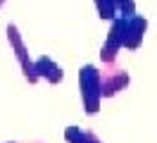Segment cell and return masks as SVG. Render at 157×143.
I'll list each match as a JSON object with an SVG mask.
<instances>
[{
  "mask_svg": "<svg viewBox=\"0 0 157 143\" xmlns=\"http://www.w3.org/2000/svg\"><path fill=\"white\" fill-rule=\"evenodd\" d=\"M36 74H38V79H45L48 84H59L62 81V67L55 62V60H50L48 55H43L36 60Z\"/></svg>",
  "mask_w": 157,
  "mask_h": 143,
  "instance_id": "cell-6",
  "label": "cell"
},
{
  "mask_svg": "<svg viewBox=\"0 0 157 143\" xmlns=\"http://www.w3.org/2000/svg\"><path fill=\"white\" fill-rule=\"evenodd\" d=\"M78 86H81V98L83 107L88 114H95L102 98V72L95 65H86L78 72Z\"/></svg>",
  "mask_w": 157,
  "mask_h": 143,
  "instance_id": "cell-1",
  "label": "cell"
},
{
  "mask_svg": "<svg viewBox=\"0 0 157 143\" xmlns=\"http://www.w3.org/2000/svg\"><path fill=\"white\" fill-rule=\"evenodd\" d=\"M64 138H67L69 143H100L93 133L88 131H81L78 126H69L67 131H64Z\"/></svg>",
  "mask_w": 157,
  "mask_h": 143,
  "instance_id": "cell-8",
  "label": "cell"
},
{
  "mask_svg": "<svg viewBox=\"0 0 157 143\" xmlns=\"http://www.w3.org/2000/svg\"><path fill=\"white\" fill-rule=\"evenodd\" d=\"M147 29V19L143 14H131L126 17V48L128 50H136L140 43H143V36H145Z\"/></svg>",
  "mask_w": 157,
  "mask_h": 143,
  "instance_id": "cell-4",
  "label": "cell"
},
{
  "mask_svg": "<svg viewBox=\"0 0 157 143\" xmlns=\"http://www.w3.org/2000/svg\"><path fill=\"white\" fill-rule=\"evenodd\" d=\"M119 17H131L136 14V0H117Z\"/></svg>",
  "mask_w": 157,
  "mask_h": 143,
  "instance_id": "cell-9",
  "label": "cell"
},
{
  "mask_svg": "<svg viewBox=\"0 0 157 143\" xmlns=\"http://www.w3.org/2000/svg\"><path fill=\"white\" fill-rule=\"evenodd\" d=\"M2 5H5V0H0V7H2Z\"/></svg>",
  "mask_w": 157,
  "mask_h": 143,
  "instance_id": "cell-10",
  "label": "cell"
},
{
  "mask_svg": "<svg viewBox=\"0 0 157 143\" xmlns=\"http://www.w3.org/2000/svg\"><path fill=\"white\" fill-rule=\"evenodd\" d=\"M93 2H95V10H98V17H100V19L114 22V19L119 17L117 0H93Z\"/></svg>",
  "mask_w": 157,
  "mask_h": 143,
  "instance_id": "cell-7",
  "label": "cell"
},
{
  "mask_svg": "<svg viewBox=\"0 0 157 143\" xmlns=\"http://www.w3.org/2000/svg\"><path fill=\"white\" fill-rule=\"evenodd\" d=\"M121 48H126V17H117L112 22L107 36H105V43L100 48V60L105 65H112Z\"/></svg>",
  "mask_w": 157,
  "mask_h": 143,
  "instance_id": "cell-3",
  "label": "cell"
},
{
  "mask_svg": "<svg viewBox=\"0 0 157 143\" xmlns=\"http://www.w3.org/2000/svg\"><path fill=\"white\" fill-rule=\"evenodd\" d=\"M7 43H10V48L14 50V57H17L21 72H24V79H26L29 84H36V81H38L36 62L29 57V48H26V43H24V38H21L17 24H7Z\"/></svg>",
  "mask_w": 157,
  "mask_h": 143,
  "instance_id": "cell-2",
  "label": "cell"
},
{
  "mask_svg": "<svg viewBox=\"0 0 157 143\" xmlns=\"http://www.w3.org/2000/svg\"><path fill=\"white\" fill-rule=\"evenodd\" d=\"M126 84H128V74H126V69L102 72V98H112V95H117Z\"/></svg>",
  "mask_w": 157,
  "mask_h": 143,
  "instance_id": "cell-5",
  "label": "cell"
}]
</instances>
